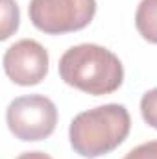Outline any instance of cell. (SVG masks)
Here are the masks:
<instances>
[{
    "instance_id": "6da1fadb",
    "label": "cell",
    "mask_w": 157,
    "mask_h": 159,
    "mask_svg": "<svg viewBox=\"0 0 157 159\" xmlns=\"http://www.w3.org/2000/svg\"><path fill=\"white\" fill-rule=\"evenodd\" d=\"M57 69L67 85L92 96L111 94L124 81L122 61L105 46L91 43L69 48Z\"/></svg>"
},
{
    "instance_id": "7a4b0ae2",
    "label": "cell",
    "mask_w": 157,
    "mask_h": 159,
    "mask_svg": "<svg viewBox=\"0 0 157 159\" xmlns=\"http://www.w3.org/2000/svg\"><path fill=\"white\" fill-rule=\"evenodd\" d=\"M131 129L129 111L122 104H105L78 113L69 128L72 150L94 159L111 154L126 141Z\"/></svg>"
},
{
    "instance_id": "3957f363",
    "label": "cell",
    "mask_w": 157,
    "mask_h": 159,
    "mask_svg": "<svg viewBox=\"0 0 157 159\" xmlns=\"http://www.w3.org/2000/svg\"><path fill=\"white\" fill-rule=\"evenodd\" d=\"M9 131L24 143L50 137L57 124V107L44 94H26L9 102L6 109Z\"/></svg>"
},
{
    "instance_id": "277c9868",
    "label": "cell",
    "mask_w": 157,
    "mask_h": 159,
    "mask_svg": "<svg viewBox=\"0 0 157 159\" xmlns=\"http://www.w3.org/2000/svg\"><path fill=\"white\" fill-rule=\"evenodd\" d=\"M32 24L48 34L61 35L83 30L96 15V0H30Z\"/></svg>"
},
{
    "instance_id": "5b68a950",
    "label": "cell",
    "mask_w": 157,
    "mask_h": 159,
    "mask_svg": "<svg viewBox=\"0 0 157 159\" xmlns=\"http://www.w3.org/2000/svg\"><path fill=\"white\" fill-rule=\"evenodd\" d=\"M6 76L17 85H37L48 74L50 57L46 48L34 39H20L11 44L2 57Z\"/></svg>"
},
{
    "instance_id": "8992f818",
    "label": "cell",
    "mask_w": 157,
    "mask_h": 159,
    "mask_svg": "<svg viewBox=\"0 0 157 159\" xmlns=\"http://www.w3.org/2000/svg\"><path fill=\"white\" fill-rule=\"evenodd\" d=\"M135 28L142 39L157 44V0H141L135 11Z\"/></svg>"
},
{
    "instance_id": "52a82bcc",
    "label": "cell",
    "mask_w": 157,
    "mask_h": 159,
    "mask_svg": "<svg viewBox=\"0 0 157 159\" xmlns=\"http://www.w3.org/2000/svg\"><path fill=\"white\" fill-rule=\"evenodd\" d=\"M20 24V13H19V6L15 0H2V32H0V39L6 41L9 39Z\"/></svg>"
},
{
    "instance_id": "ba28073f",
    "label": "cell",
    "mask_w": 157,
    "mask_h": 159,
    "mask_svg": "<svg viewBox=\"0 0 157 159\" xmlns=\"http://www.w3.org/2000/svg\"><path fill=\"white\" fill-rule=\"evenodd\" d=\"M141 115L148 126L157 129V87L144 93L141 98Z\"/></svg>"
},
{
    "instance_id": "9c48e42d",
    "label": "cell",
    "mask_w": 157,
    "mask_h": 159,
    "mask_svg": "<svg viewBox=\"0 0 157 159\" xmlns=\"http://www.w3.org/2000/svg\"><path fill=\"white\" fill-rule=\"evenodd\" d=\"M124 159H157V141H148L129 150Z\"/></svg>"
},
{
    "instance_id": "30bf717a",
    "label": "cell",
    "mask_w": 157,
    "mask_h": 159,
    "mask_svg": "<svg viewBox=\"0 0 157 159\" xmlns=\"http://www.w3.org/2000/svg\"><path fill=\"white\" fill-rule=\"evenodd\" d=\"M15 159H52L48 154H44V152H39V150H35V152H24V154H20L19 157Z\"/></svg>"
}]
</instances>
